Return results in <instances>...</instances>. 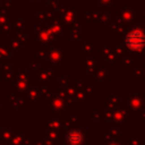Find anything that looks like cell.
I'll return each mask as SVG.
<instances>
[{
    "instance_id": "1",
    "label": "cell",
    "mask_w": 145,
    "mask_h": 145,
    "mask_svg": "<svg viewBox=\"0 0 145 145\" xmlns=\"http://www.w3.org/2000/svg\"><path fill=\"white\" fill-rule=\"evenodd\" d=\"M126 43L133 50H140L145 43V36L140 31H131L126 37Z\"/></svg>"
},
{
    "instance_id": "2",
    "label": "cell",
    "mask_w": 145,
    "mask_h": 145,
    "mask_svg": "<svg viewBox=\"0 0 145 145\" xmlns=\"http://www.w3.org/2000/svg\"><path fill=\"white\" fill-rule=\"evenodd\" d=\"M82 139H83V136L80 135L78 131H71V133L68 135V141L71 145H79L82 143Z\"/></svg>"
}]
</instances>
